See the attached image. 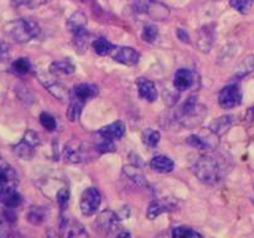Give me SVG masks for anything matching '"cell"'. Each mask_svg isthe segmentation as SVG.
<instances>
[{
	"instance_id": "cb8c5ba5",
	"label": "cell",
	"mask_w": 254,
	"mask_h": 238,
	"mask_svg": "<svg viewBox=\"0 0 254 238\" xmlns=\"http://www.w3.org/2000/svg\"><path fill=\"white\" fill-rule=\"evenodd\" d=\"M197 47L202 52H210L213 44V32L208 27H203L200 30L197 36Z\"/></svg>"
},
{
	"instance_id": "7a4b0ae2",
	"label": "cell",
	"mask_w": 254,
	"mask_h": 238,
	"mask_svg": "<svg viewBox=\"0 0 254 238\" xmlns=\"http://www.w3.org/2000/svg\"><path fill=\"white\" fill-rule=\"evenodd\" d=\"M4 34L15 44H25L40 34V26L31 19H16L5 25Z\"/></svg>"
},
{
	"instance_id": "ac0fdd59",
	"label": "cell",
	"mask_w": 254,
	"mask_h": 238,
	"mask_svg": "<svg viewBox=\"0 0 254 238\" xmlns=\"http://www.w3.org/2000/svg\"><path fill=\"white\" fill-rule=\"evenodd\" d=\"M87 25V16L83 11H76L67 19L66 27L71 34H76V32L81 31V30L86 29Z\"/></svg>"
},
{
	"instance_id": "7c38bea8",
	"label": "cell",
	"mask_w": 254,
	"mask_h": 238,
	"mask_svg": "<svg viewBox=\"0 0 254 238\" xmlns=\"http://www.w3.org/2000/svg\"><path fill=\"white\" fill-rule=\"evenodd\" d=\"M136 87H138L139 96L148 102H155L158 99V89L153 81L144 77H139L136 79Z\"/></svg>"
},
{
	"instance_id": "d6986e66",
	"label": "cell",
	"mask_w": 254,
	"mask_h": 238,
	"mask_svg": "<svg viewBox=\"0 0 254 238\" xmlns=\"http://www.w3.org/2000/svg\"><path fill=\"white\" fill-rule=\"evenodd\" d=\"M150 168L160 174H168L174 170V161L165 155H156L151 159Z\"/></svg>"
},
{
	"instance_id": "d590c367",
	"label": "cell",
	"mask_w": 254,
	"mask_h": 238,
	"mask_svg": "<svg viewBox=\"0 0 254 238\" xmlns=\"http://www.w3.org/2000/svg\"><path fill=\"white\" fill-rule=\"evenodd\" d=\"M253 1L254 0H230V4L241 14H248L252 9Z\"/></svg>"
},
{
	"instance_id": "1f68e13d",
	"label": "cell",
	"mask_w": 254,
	"mask_h": 238,
	"mask_svg": "<svg viewBox=\"0 0 254 238\" xmlns=\"http://www.w3.org/2000/svg\"><path fill=\"white\" fill-rule=\"evenodd\" d=\"M160 131L155 130V129L149 128L143 133V143L150 148H155L160 141Z\"/></svg>"
},
{
	"instance_id": "8992f818",
	"label": "cell",
	"mask_w": 254,
	"mask_h": 238,
	"mask_svg": "<svg viewBox=\"0 0 254 238\" xmlns=\"http://www.w3.org/2000/svg\"><path fill=\"white\" fill-rule=\"evenodd\" d=\"M62 156H64L66 163L79 164L88 160L89 150L82 141L72 139V140L67 141L66 145H64Z\"/></svg>"
},
{
	"instance_id": "5bb4252c",
	"label": "cell",
	"mask_w": 254,
	"mask_h": 238,
	"mask_svg": "<svg viewBox=\"0 0 254 238\" xmlns=\"http://www.w3.org/2000/svg\"><path fill=\"white\" fill-rule=\"evenodd\" d=\"M0 202L5 207L15 208L21 205L22 197L16 191L15 186H9V187H5L0 190Z\"/></svg>"
},
{
	"instance_id": "ba28073f",
	"label": "cell",
	"mask_w": 254,
	"mask_h": 238,
	"mask_svg": "<svg viewBox=\"0 0 254 238\" xmlns=\"http://www.w3.org/2000/svg\"><path fill=\"white\" fill-rule=\"evenodd\" d=\"M241 102H242V93L240 86L236 83L223 87L218 94V103L223 109L236 108L240 106Z\"/></svg>"
},
{
	"instance_id": "2e32d148",
	"label": "cell",
	"mask_w": 254,
	"mask_h": 238,
	"mask_svg": "<svg viewBox=\"0 0 254 238\" xmlns=\"http://www.w3.org/2000/svg\"><path fill=\"white\" fill-rule=\"evenodd\" d=\"M97 93H98V88L91 83H79L76 84L73 88V97L83 103L96 97Z\"/></svg>"
},
{
	"instance_id": "836d02e7",
	"label": "cell",
	"mask_w": 254,
	"mask_h": 238,
	"mask_svg": "<svg viewBox=\"0 0 254 238\" xmlns=\"http://www.w3.org/2000/svg\"><path fill=\"white\" fill-rule=\"evenodd\" d=\"M173 237L175 238H197L202 237V235L197 232V231L192 230L189 227H176L173 231Z\"/></svg>"
},
{
	"instance_id": "9c48e42d",
	"label": "cell",
	"mask_w": 254,
	"mask_h": 238,
	"mask_svg": "<svg viewBox=\"0 0 254 238\" xmlns=\"http://www.w3.org/2000/svg\"><path fill=\"white\" fill-rule=\"evenodd\" d=\"M102 197L97 188L88 187L83 191L79 201V207L84 216H93L101 206Z\"/></svg>"
},
{
	"instance_id": "3957f363",
	"label": "cell",
	"mask_w": 254,
	"mask_h": 238,
	"mask_svg": "<svg viewBox=\"0 0 254 238\" xmlns=\"http://www.w3.org/2000/svg\"><path fill=\"white\" fill-rule=\"evenodd\" d=\"M206 114H207V108L203 104L198 103L196 97H190L181 106L178 119L181 125L186 126V128H193L203 120Z\"/></svg>"
},
{
	"instance_id": "484cf974",
	"label": "cell",
	"mask_w": 254,
	"mask_h": 238,
	"mask_svg": "<svg viewBox=\"0 0 254 238\" xmlns=\"http://www.w3.org/2000/svg\"><path fill=\"white\" fill-rule=\"evenodd\" d=\"M114 149H116V145L113 143V139L98 133V138H97L96 143H94V150L98 154H104L112 153V151H114Z\"/></svg>"
},
{
	"instance_id": "4dcf8cb0",
	"label": "cell",
	"mask_w": 254,
	"mask_h": 238,
	"mask_svg": "<svg viewBox=\"0 0 254 238\" xmlns=\"http://www.w3.org/2000/svg\"><path fill=\"white\" fill-rule=\"evenodd\" d=\"M169 210H170V208H169V205L160 202V201H154V202H151L150 205H149L148 210H146V217H148L149 220H155L158 216H160L161 213L166 212V211Z\"/></svg>"
},
{
	"instance_id": "6da1fadb",
	"label": "cell",
	"mask_w": 254,
	"mask_h": 238,
	"mask_svg": "<svg viewBox=\"0 0 254 238\" xmlns=\"http://www.w3.org/2000/svg\"><path fill=\"white\" fill-rule=\"evenodd\" d=\"M193 173L201 182L215 185L225 178L227 173L226 160L216 154H205L193 165Z\"/></svg>"
},
{
	"instance_id": "f1b7e54d",
	"label": "cell",
	"mask_w": 254,
	"mask_h": 238,
	"mask_svg": "<svg viewBox=\"0 0 254 238\" xmlns=\"http://www.w3.org/2000/svg\"><path fill=\"white\" fill-rule=\"evenodd\" d=\"M83 106H84L83 102L79 101V99H77V98H74V97H73V99H69L68 109H67V113H66L68 120L76 121L77 119L79 118V116H81Z\"/></svg>"
},
{
	"instance_id": "30bf717a",
	"label": "cell",
	"mask_w": 254,
	"mask_h": 238,
	"mask_svg": "<svg viewBox=\"0 0 254 238\" xmlns=\"http://www.w3.org/2000/svg\"><path fill=\"white\" fill-rule=\"evenodd\" d=\"M112 57L116 62L126 66H134L139 62V52L134 50L133 47L128 46H121L116 47L114 51L112 52Z\"/></svg>"
},
{
	"instance_id": "d6a6232c",
	"label": "cell",
	"mask_w": 254,
	"mask_h": 238,
	"mask_svg": "<svg viewBox=\"0 0 254 238\" xmlns=\"http://www.w3.org/2000/svg\"><path fill=\"white\" fill-rule=\"evenodd\" d=\"M12 72H15L16 74H20V76H24V74H27L30 71H31V63L27 59H17L12 62Z\"/></svg>"
},
{
	"instance_id": "52a82bcc",
	"label": "cell",
	"mask_w": 254,
	"mask_h": 238,
	"mask_svg": "<svg viewBox=\"0 0 254 238\" xmlns=\"http://www.w3.org/2000/svg\"><path fill=\"white\" fill-rule=\"evenodd\" d=\"M40 144V138L34 130H27L22 136L21 141L17 143L16 145L12 148L14 153L16 154L19 158L24 159V160H30L34 156L35 149Z\"/></svg>"
},
{
	"instance_id": "e0dca14e",
	"label": "cell",
	"mask_w": 254,
	"mask_h": 238,
	"mask_svg": "<svg viewBox=\"0 0 254 238\" xmlns=\"http://www.w3.org/2000/svg\"><path fill=\"white\" fill-rule=\"evenodd\" d=\"M17 185V174L10 165H0V190Z\"/></svg>"
},
{
	"instance_id": "603a6c76",
	"label": "cell",
	"mask_w": 254,
	"mask_h": 238,
	"mask_svg": "<svg viewBox=\"0 0 254 238\" xmlns=\"http://www.w3.org/2000/svg\"><path fill=\"white\" fill-rule=\"evenodd\" d=\"M50 72L55 76H68L74 72V66L67 60L54 61L50 66Z\"/></svg>"
},
{
	"instance_id": "b9f144b4",
	"label": "cell",
	"mask_w": 254,
	"mask_h": 238,
	"mask_svg": "<svg viewBox=\"0 0 254 238\" xmlns=\"http://www.w3.org/2000/svg\"><path fill=\"white\" fill-rule=\"evenodd\" d=\"M250 114H251V119H254V107L250 109Z\"/></svg>"
},
{
	"instance_id": "d4e9b609",
	"label": "cell",
	"mask_w": 254,
	"mask_h": 238,
	"mask_svg": "<svg viewBox=\"0 0 254 238\" xmlns=\"http://www.w3.org/2000/svg\"><path fill=\"white\" fill-rule=\"evenodd\" d=\"M47 217V211L45 207H41V206H32L31 208L27 212V221H29L31 225L39 226L42 225L45 222Z\"/></svg>"
},
{
	"instance_id": "f35d334b",
	"label": "cell",
	"mask_w": 254,
	"mask_h": 238,
	"mask_svg": "<svg viewBox=\"0 0 254 238\" xmlns=\"http://www.w3.org/2000/svg\"><path fill=\"white\" fill-rule=\"evenodd\" d=\"M46 1L47 0H12V2H14L16 6H26L31 7V9L40 6V5L45 4Z\"/></svg>"
},
{
	"instance_id": "7402d4cb",
	"label": "cell",
	"mask_w": 254,
	"mask_h": 238,
	"mask_svg": "<svg viewBox=\"0 0 254 238\" xmlns=\"http://www.w3.org/2000/svg\"><path fill=\"white\" fill-rule=\"evenodd\" d=\"M123 171L134 183H136V185L139 186V187H149L148 181H146L145 176H144V174L141 173V170L139 168L133 165L124 166Z\"/></svg>"
},
{
	"instance_id": "f546056e",
	"label": "cell",
	"mask_w": 254,
	"mask_h": 238,
	"mask_svg": "<svg viewBox=\"0 0 254 238\" xmlns=\"http://www.w3.org/2000/svg\"><path fill=\"white\" fill-rule=\"evenodd\" d=\"M254 71V55H251V56H247L246 59H243L242 61L240 62V64L236 68V77H245L246 74L251 73V72Z\"/></svg>"
},
{
	"instance_id": "44dd1931",
	"label": "cell",
	"mask_w": 254,
	"mask_h": 238,
	"mask_svg": "<svg viewBox=\"0 0 254 238\" xmlns=\"http://www.w3.org/2000/svg\"><path fill=\"white\" fill-rule=\"evenodd\" d=\"M99 133L108 136V138L113 139V140H116V139L123 138L124 133H126V125H124L123 121H114V123H111L108 124V125L103 126V128L99 130Z\"/></svg>"
},
{
	"instance_id": "ab89813d",
	"label": "cell",
	"mask_w": 254,
	"mask_h": 238,
	"mask_svg": "<svg viewBox=\"0 0 254 238\" xmlns=\"http://www.w3.org/2000/svg\"><path fill=\"white\" fill-rule=\"evenodd\" d=\"M9 56V46L4 42H0V62L5 61Z\"/></svg>"
},
{
	"instance_id": "4fadbf2b",
	"label": "cell",
	"mask_w": 254,
	"mask_h": 238,
	"mask_svg": "<svg viewBox=\"0 0 254 238\" xmlns=\"http://www.w3.org/2000/svg\"><path fill=\"white\" fill-rule=\"evenodd\" d=\"M61 230L64 232V237H86L87 233L84 227L76 220H72L69 217H62L61 220Z\"/></svg>"
},
{
	"instance_id": "83f0119b",
	"label": "cell",
	"mask_w": 254,
	"mask_h": 238,
	"mask_svg": "<svg viewBox=\"0 0 254 238\" xmlns=\"http://www.w3.org/2000/svg\"><path fill=\"white\" fill-rule=\"evenodd\" d=\"M92 47H93L94 52H96L97 55H99V56L112 55V52H113L114 49H116V46H114L113 44H111L108 40L103 39V37L94 40L93 44H92Z\"/></svg>"
},
{
	"instance_id": "ffe728a7",
	"label": "cell",
	"mask_w": 254,
	"mask_h": 238,
	"mask_svg": "<svg viewBox=\"0 0 254 238\" xmlns=\"http://www.w3.org/2000/svg\"><path fill=\"white\" fill-rule=\"evenodd\" d=\"M233 123V117L232 116H223L220 118L215 119L212 123L210 124V130L212 131L215 135L221 136L228 131V129L231 128Z\"/></svg>"
},
{
	"instance_id": "277c9868",
	"label": "cell",
	"mask_w": 254,
	"mask_h": 238,
	"mask_svg": "<svg viewBox=\"0 0 254 238\" xmlns=\"http://www.w3.org/2000/svg\"><path fill=\"white\" fill-rule=\"evenodd\" d=\"M134 9L136 12H144L158 21H164L170 15L169 7L155 0H135Z\"/></svg>"
},
{
	"instance_id": "4316f807",
	"label": "cell",
	"mask_w": 254,
	"mask_h": 238,
	"mask_svg": "<svg viewBox=\"0 0 254 238\" xmlns=\"http://www.w3.org/2000/svg\"><path fill=\"white\" fill-rule=\"evenodd\" d=\"M73 46L76 49L77 54H84L86 52V50L89 46L88 34H87L86 29L73 34Z\"/></svg>"
},
{
	"instance_id": "8fae6325",
	"label": "cell",
	"mask_w": 254,
	"mask_h": 238,
	"mask_svg": "<svg viewBox=\"0 0 254 238\" xmlns=\"http://www.w3.org/2000/svg\"><path fill=\"white\" fill-rule=\"evenodd\" d=\"M196 83V76L193 72L190 69L180 68L176 71L175 76H174V87L178 91H188L191 87L195 86Z\"/></svg>"
},
{
	"instance_id": "9a60e30c",
	"label": "cell",
	"mask_w": 254,
	"mask_h": 238,
	"mask_svg": "<svg viewBox=\"0 0 254 238\" xmlns=\"http://www.w3.org/2000/svg\"><path fill=\"white\" fill-rule=\"evenodd\" d=\"M44 86L46 87L47 91L55 97V98L60 99L61 102H68L69 101V91L64 84H62L61 82L52 81V79H41Z\"/></svg>"
},
{
	"instance_id": "74e56055",
	"label": "cell",
	"mask_w": 254,
	"mask_h": 238,
	"mask_svg": "<svg viewBox=\"0 0 254 238\" xmlns=\"http://www.w3.org/2000/svg\"><path fill=\"white\" fill-rule=\"evenodd\" d=\"M40 123H41V125L49 131L55 130L57 126L56 120H55L54 117H52L51 114L46 113V112H44V113L40 114Z\"/></svg>"
},
{
	"instance_id": "5b68a950",
	"label": "cell",
	"mask_w": 254,
	"mask_h": 238,
	"mask_svg": "<svg viewBox=\"0 0 254 238\" xmlns=\"http://www.w3.org/2000/svg\"><path fill=\"white\" fill-rule=\"evenodd\" d=\"M94 228L97 232L103 233V235H113L116 232L118 235V231L121 228L119 216L111 210L102 211L94 221Z\"/></svg>"
},
{
	"instance_id": "60d3db41",
	"label": "cell",
	"mask_w": 254,
	"mask_h": 238,
	"mask_svg": "<svg viewBox=\"0 0 254 238\" xmlns=\"http://www.w3.org/2000/svg\"><path fill=\"white\" fill-rule=\"evenodd\" d=\"M176 35H178V37L183 42H185V44H190V36H189V34L185 31V30L179 29L178 31H176Z\"/></svg>"
},
{
	"instance_id": "8d00e7d4",
	"label": "cell",
	"mask_w": 254,
	"mask_h": 238,
	"mask_svg": "<svg viewBox=\"0 0 254 238\" xmlns=\"http://www.w3.org/2000/svg\"><path fill=\"white\" fill-rule=\"evenodd\" d=\"M56 200H57V203H59V206L62 208V210H64V208L67 207V205H68L69 202V190L66 187V186H62V187L57 191Z\"/></svg>"
},
{
	"instance_id": "e575fe53",
	"label": "cell",
	"mask_w": 254,
	"mask_h": 238,
	"mask_svg": "<svg viewBox=\"0 0 254 238\" xmlns=\"http://www.w3.org/2000/svg\"><path fill=\"white\" fill-rule=\"evenodd\" d=\"M159 36V30L158 27L154 26V25H146L144 26L143 32H141V37L145 42H149V44H153V42L156 41Z\"/></svg>"
}]
</instances>
